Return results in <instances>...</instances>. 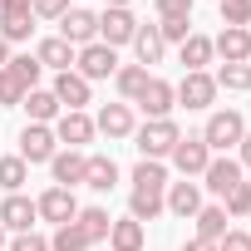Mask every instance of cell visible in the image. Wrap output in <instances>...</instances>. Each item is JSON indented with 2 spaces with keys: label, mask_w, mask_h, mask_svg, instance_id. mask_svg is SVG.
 Instances as JSON below:
<instances>
[{
  "label": "cell",
  "mask_w": 251,
  "mask_h": 251,
  "mask_svg": "<svg viewBox=\"0 0 251 251\" xmlns=\"http://www.w3.org/2000/svg\"><path fill=\"white\" fill-rule=\"evenodd\" d=\"M241 138H246V123H241V113H236V108L212 113V118H207V128H202L207 153H226V148H231V143H241Z\"/></svg>",
  "instance_id": "6da1fadb"
},
{
  "label": "cell",
  "mask_w": 251,
  "mask_h": 251,
  "mask_svg": "<svg viewBox=\"0 0 251 251\" xmlns=\"http://www.w3.org/2000/svg\"><path fill=\"white\" fill-rule=\"evenodd\" d=\"M177 138H182V133H177V123H173V118H148L143 128H138V153H143L148 163H158V158L173 153Z\"/></svg>",
  "instance_id": "7a4b0ae2"
},
{
  "label": "cell",
  "mask_w": 251,
  "mask_h": 251,
  "mask_svg": "<svg viewBox=\"0 0 251 251\" xmlns=\"http://www.w3.org/2000/svg\"><path fill=\"white\" fill-rule=\"evenodd\" d=\"M35 20V5L30 0H0V40L15 45V40H30V25Z\"/></svg>",
  "instance_id": "3957f363"
},
{
  "label": "cell",
  "mask_w": 251,
  "mask_h": 251,
  "mask_svg": "<svg viewBox=\"0 0 251 251\" xmlns=\"http://www.w3.org/2000/svg\"><path fill=\"white\" fill-rule=\"evenodd\" d=\"M74 74H79V79H108V74H118V54L94 40V45H84V50L74 54Z\"/></svg>",
  "instance_id": "277c9868"
},
{
  "label": "cell",
  "mask_w": 251,
  "mask_h": 251,
  "mask_svg": "<svg viewBox=\"0 0 251 251\" xmlns=\"http://www.w3.org/2000/svg\"><path fill=\"white\" fill-rule=\"evenodd\" d=\"M133 35H138V20H133L128 10H103V15H99V45L113 50V45H128Z\"/></svg>",
  "instance_id": "5b68a950"
},
{
  "label": "cell",
  "mask_w": 251,
  "mask_h": 251,
  "mask_svg": "<svg viewBox=\"0 0 251 251\" xmlns=\"http://www.w3.org/2000/svg\"><path fill=\"white\" fill-rule=\"evenodd\" d=\"M173 163H177V173H182V177H197V173H207L212 153H207V143H202V138H177V143H173Z\"/></svg>",
  "instance_id": "8992f818"
},
{
  "label": "cell",
  "mask_w": 251,
  "mask_h": 251,
  "mask_svg": "<svg viewBox=\"0 0 251 251\" xmlns=\"http://www.w3.org/2000/svg\"><path fill=\"white\" fill-rule=\"evenodd\" d=\"M20 158H25V163H50V158H54V133L45 128V123H25V133H20Z\"/></svg>",
  "instance_id": "52a82bcc"
},
{
  "label": "cell",
  "mask_w": 251,
  "mask_h": 251,
  "mask_svg": "<svg viewBox=\"0 0 251 251\" xmlns=\"http://www.w3.org/2000/svg\"><path fill=\"white\" fill-rule=\"evenodd\" d=\"M217 99V79L212 74H182V84H177V103H187V108H207Z\"/></svg>",
  "instance_id": "ba28073f"
},
{
  "label": "cell",
  "mask_w": 251,
  "mask_h": 251,
  "mask_svg": "<svg viewBox=\"0 0 251 251\" xmlns=\"http://www.w3.org/2000/svg\"><path fill=\"white\" fill-rule=\"evenodd\" d=\"M138 103H143V113H148V118H168V113H173V103H177V89H173L168 79H148V84H143V94H138Z\"/></svg>",
  "instance_id": "9c48e42d"
},
{
  "label": "cell",
  "mask_w": 251,
  "mask_h": 251,
  "mask_svg": "<svg viewBox=\"0 0 251 251\" xmlns=\"http://www.w3.org/2000/svg\"><path fill=\"white\" fill-rule=\"evenodd\" d=\"M35 207H40V217H50L54 226H64V222H74V217H79V202H74V192H69V187H50Z\"/></svg>",
  "instance_id": "30bf717a"
},
{
  "label": "cell",
  "mask_w": 251,
  "mask_h": 251,
  "mask_svg": "<svg viewBox=\"0 0 251 251\" xmlns=\"http://www.w3.org/2000/svg\"><path fill=\"white\" fill-rule=\"evenodd\" d=\"M35 217H40V207L30 197H20V192H10L5 202H0V226H10V231H30Z\"/></svg>",
  "instance_id": "8fae6325"
},
{
  "label": "cell",
  "mask_w": 251,
  "mask_h": 251,
  "mask_svg": "<svg viewBox=\"0 0 251 251\" xmlns=\"http://www.w3.org/2000/svg\"><path fill=\"white\" fill-rule=\"evenodd\" d=\"M59 40H69V45H94V35H99V15L94 10H64V20H59Z\"/></svg>",
  "instance_id": "7c38bea8"
},
{
  "label": "cell",
  "mask_w": 251,
  "mask_h": 251,
  "mask_svg": "<svg viewBox=\"0 0 251 251\" xmlns=\"http://www.w3.org/2000/svg\"><path fill=\"white\" fill-rule=\"evenodd\" d=\"M212 54H222V64H246V59H251V35L226 25V30L212 40Z\"/></svg>",
  "instance_id": "4fadbf2b"
},
{
  "label": "cell",
  "mask_w": 251,
  "mask_h": 251,
  "mask_svg": "<svg viewBox=\"0 0 251 251\" xmlns=\"http://www.w3.org/2000/svg\"><path fill=\"white\" fill-rule=\"evenodd\" d=\"M50 168H54V187H69V192H74V187L84 182V168H89V158L69 148V153H54V158H50Z\"/></svg>",
  "instance_id": "5bb4252c"
},
{
  "label": "cell",
  "mask_w": 251,
  "mask_h": 251,
  "mask_svg": "<svg viewBox=\"0 0 251 251\" xmlns=\"http://www.w3.org/2000/svg\"><path fill=\"white\" fill-rule=\"evenodd\" d=\"M54 99L69 103V113H84V103H89V79H79L74 69H64V74L54 79Z\"/></svg>",
  "instance_id": "9a60e30c"
},
{
  "label": "cell",
  "mask_w": 251,
  "mask_h": 251,
  "mask_svg": "<svg viewBox=\"0 0 251 251\" xmlns=\"http://www.w3.org/2000/svg\"><path fill=\"white\" fill-rule=\"evenodd\" d=\"M202 177H207V187H212L217 197H226V192H231V187L241 182V163H231V158H212Z\"/></svg>",
  "instance_id": "2e32d148"
},
{
  "label": "cell",
  "mask_w": 251,
  "mask_h": 251,
  "mask_svg": "<svg viewBox=\"0 0 251 251\" xmlns=\"http://www.w3.org/2000/svg\"><path fill=\"white\" fill-rule=\"evenodd\" d=\"M163 207L177 212V217H197V212H202V192H197V182H173L168 197H163Z\"/></svg>",
  "instance_id": "e0dca14e"
},
{
  "label": "cell",
  "mask_w": 251,
  "mask_h": 251,
  "mask_svg": "<svg viewBox=\"0 0 251 251\" xmlns=\"http://www.w3.org/2000/svg\"><path fill=\"white\" fill-rule=\"evenodd\" d=\"M54 138H59V143H69V148L89 143V138H94V118H84V113H59V128H54Z\"/></svg>",
  "instance_id": "ac0fdd59"
},
{
  "label": "cell",
  "mask_w": 251,
  "mask_h": 251,
  "mask_svg": "<svg viewBox=\"0 0 251 251\" xmlns=\"http://www.w3.org/2000/svg\"><path fill=\"white\" fill-rule=\"evenodd\" d=\"M94 128H103L108 138H128V133H133V113H128V103H103V113H99Z\"/></svg>",
  "instance_id": "d6986e66"
},
{
  "label": "cell",
  "mask_w": 251,
  "mask_h": 251,
  "mask_svg": "<svg viewBox=\"0 0 251 251\" xmlns=\"http://www.w3.org/2000/svg\"><path fill=\"white\" fill-rule=\"evenodd\" d=\"M35 59H40V69H74V45L69 40H45L40 50H35Z\"/></svg>",
  "instance_id": "ffe728a7"
},
{
  "label": "cell",
  "mask_w": 251,
  "mask_h": 251,
  "mask_svg": "<svg viewBox=\"0 0 251 251\" xmlns=\"http://www.w3.org/2000/svg\"><path fill=\"white\" fill-rule=\"evenodd\" d=\"M133 50H138V64H143V69L158 64V59H163V35H158V25H138Z\"/></svg>",
  "instance_id": "44dd1931"
},
{
  "label": "cell",
  "mask_w": 251,
  "mask_h": 251,
  "mask_svg": "<svg viewBox=\"0 0 251 251\" xmlns=\"http://www.w3.org/2000/svg\"><path fill=\"white\" fill-rule=\"evenodd\" d=\"M108 241H113V251H143V222H113L108 226Z\"/></svg>",
  "instance_id": "7402d4cb"
},
{
  "label": "cell",
  "mask_w": 251,
  "mask_h": 251,
  "mask_svg": "<svg viewBox=\"0 0 251 251\" xmlns=\"http://www.w3.org/2000/svg\"><path fill=\"white\" fill-rule=\"evenodd\" d=\"M20 108H30V118H35V123L59 118V99H54V94H45V89H30V94L20 99Z\"/></svg>",
  "instance_id": "603a6c76"
},
{
  "label": "cell",
  "mask_w": 251,
  "mask_h": 251,
  "mask_svg": "<svg viewBox=\"0 0 251 251\" xmlns=\"http://www.w3.org/2000/svg\"><path fill=\"white\" fill-rule=\"evenodd\" d=\"M84 182H89L94 192H108V187L118 182V163H113V158H89V168H84Z\"/></svg>",
  "instance_id": "cb8c5ba5"
},
{
  "label": "cell",
  "mask_w": 251,
  "mask_h": 251,
  "mask_svg": "<svg viewBox=\"0 0 251 251\" xmlns=\"http://www.w3.org/2000/svg\"><path fill=\"white\" fill-rule=\"evenodd\" d=\"M231 226H226V207H202L197 212V236L202 241H222Z\"/></svg>",
  "instance_id": "d4e9b609"
},
{
  "label": "cell",
  "mask_w": 251,
  "mask_h": 251,
  "mask_svg": "<svg viewBox=\"0 0 251 251\" xmlns=\"http://www.w3.org/2000/svg\"><path fill=\"white\" fill-rule=\"evenodd\" d=\"M182 64H187V74H197L202 64H212V40L207 35H187L182 40Z\"/></svg>",
  "instance_id": "484cf974"
},
{
  "label": "cell",
  "mask_w": 251,
  "mask_h": 251,
  "mask_svg": "<svg viewBox=\"0 0 251 251\" xmlns=\"http://www.w3.org/2000/svg\"><path fill=\"white\" fill-rule=\"evenodd\" d=\"M74 222H79V231H84V236H89V241H103V236H108V226H113V222H108V212H103V207H84V212H79V217H74Z\"/></svg>",
  "instance_id": "4316f807"
},
{
  "label": "cell",
  "mask_w": 251,
  "mask_h": 251,
  "mask_svg": "<svg viewBox=\"0 0 251 251\" xmlns=\"http://www.w3.org/2000/svg\"><path fill=\"white\" fill-rule=\"evenodd\" d=\"M50 251H89V236L79 231V222H64V226L54 231V241H50Z\"/></svg>",
  "instance_id": "83f0119b"
},
{
  "label": "cell",
  "mask_w": 251,
  "mask_h": 251,
  "mask_svg": "<svg viewBox=\"0 0 251 251\" xmlns=\"http://www.w3.org/2000/svg\"><path fill=\"white\" fill-rule=\"evenodd\" d=\"M143 84H148V69H143V64L118 69V94H123V99H138V94H143Z\"/></svg>",
  "instance_id": "f1b7e54d"
},
{
  "label": "cell",
  "mask_w": 251,
  "mask_h": 251,
  "mask_svg": "<svg viewBox=\"0 0 251 251\" xmlns=\"http://www.w3.org/2000/svg\"><path fill=\"white\" fill-rule=\"evenodd\" d=\"M5 69H10V74L25 84V94H30V89H35V79H40V59H35V54H15Z\"/></svg>",
  "instance_id": "f546056e"
},
{
  "label": "cell",
  "mask_w": 251,
  "mask_h": 251,
  "mask_svg": "<svg viewBox=\"0 0 251 251\" xmlns=\"http://www.w3.org/2000/svg\"><path fill=\"white\" fill-rule=\"evenodd\" d=\"M217 89H251V64H222V74H217Z\"/></svg>",
  "instance_id": "4dcf8cb0"
},
{
  "label": "cell",
  "mask_w": 251,
  "mask_h": 251,
  "mask_svg": "<svg viewBox=\"0 0 251 251\" xmlns=\"http://www.w3.org/2000/svg\"><path fill=\"white\" fill-rule=\"evenodd\" d=\"M0 187H5V192L25 187V158H0Z\"/></svg>",
  "instance_id": "1f68e13d"
},
{
  "label": "cell",
  "mask_w": 251,
  "mask_h": 251,
  "mask_svg": "<svg viewBox=\"0 0 251 251\" xmlns=\"http://www.w3.org/2000/svg\"><path fill=\"white\" fill-rule=\"evenodd\" d=\"M222 25L246 30V25H251V0H222Z\"/></svg>",
  "instance_id": "d6a6232c"
},
{
  "label": "cell",
  "mask_w": 251,
  "mask_h": 251,
  "mask_svg": "<svg viewBox=\"0 0 251 251\" xmlns=\"http://www.w3.org/2000/svg\"><path fill=\"white\" fill-rule=\"evenodd\" d=\"M20 99H25V84H20L10 69H0V103H10V108H15Z\"/></svg>",
  "instance_id": "836d02e7"
},
{
  "label": "cell",
  "mask_w": 251,
  "mask_h": 251,
  "mask_svg": "<svg viewBox=\"0 0 251 251\" xmlns=\"http://www.w3.org/2000/svg\"><path fill=\"white\" fill-rule=\"evenodd\" d=\"M226 212H231V217H246V212H251V187H246V182H236V187L226 192Z\"/></svg>",
  "instance_id": "e575fe53"
},
{
  "label": "cell",
  "mask_w": 251,
  "mask_h": 251,
  "mask_svg": "<svg viewBox=\"0 0 251 251\" xmlns=\"http://www.w3.org/2000/svg\"><path fill=\"white\" fill-rule=\"evenodd\" d=\"M163 20H192V0H158Z\"/></svg>",
  "instance_id": "d590c367"
},
{
  "label": "cell",
  "mask_w": 251,
  "mask_h": 251,
  "mask_svg": "<svg viewBox=\"0 0 251 251\" xmlns=\"http://www.w3.org/2000/svg\"><path fill=\"white\" fill-rule=\"evenodd\" d=\"M158 35H163V45H168V40H177V45H182V40L192 35V20H163V25H158Z\"/></svg>",
  "instance_id": "8d00e7d4"
},
{
  "label": "cell",
  "mask_w": 251,
  "mask_h": 251,
  "mask_svg": "<svg viewBox=\"0 0 251 251\" xmlns=\"http://www.w3.org/2000/svg\"><path fill=\"white\" fill-rule=\"evenodd\" d=\"M30 5H35V15H45V20H64L69 0H30Z\"/></svg>",
  "instance_id": "74e56055"
},
{
  "label": "cell",
  "mask_w": 251,
  "mask_h": 251,
  "mask_svg": "<svg viewBox=\"0 0 251 251\" xmlns=\"http://www.w3.org/2000/svg\"><path fill=\"white\" fill-rule=\"evenodd\" d=\"M10 251H50V241H45V236H35V231H20V236L10 241Z\"/></svg>",
  "instance_id": "f35d334b"
},
{
  "label": "cell",
  "mask_w": 251,
  "mask_h": 251,
  "mask_svg": "<svg viewBox=\"0 0 251 251\" xmlns=\"http://www.w3.org/2000/svg\"><path fill=\"white\" fill-rule=\"evenodd\" d=\"M217 251H251V236H246V231H226V236L217 241Z\"/></svg>",
  "instance_id": "ab89813d"
},
{
  "label": "cell",
  "mask_w": 251,
  "mask_h": 251,
  "mask_svg": "<svg viewBox=\"0 0 251 251\" xmlns=\"http://www.w3.org/2000/svg\"><path fill=\"white\" fill-rule=\"evenodd\" d=\"M182 251H217V241H202V236H192V241H187Z\"/></svg>",
  "instance_id": "60d3db41"
},
{
  "label": "cell",
  "mask_w": 251,
  "mask_h": 251,
  "mask_svg": "<svg viewBox=\"0 0 251 251\" xmlns=\"http://www.w3.org/2000/svg\"><path fill=\"white\" fill-rule=\"evenodd\" d=\"M241 163H246V168H251V133H246V138H241Z\"/></svg>",
  "instance_id": "b9f144b4"
},
{
  "label": "cell",
  "mask_w": 251,
  "mask_h": 251,
  "mask_svg": "<svg viewBox=\"0 0 251 251\" xmlns=\"http://www.w3.org/2000/svg\"><path fill=\"white\" fill-rule=\"evenodd\" d=\"M5 64H10V45H5V40H0V69H5Z\"/></svg>",
  "instance_id": "7bdbcfd3"
},
{
  "label": "cell",
  "mask_w": 251,
  "mask_h": 251,
  "mask_svg": "<svg viewBox=\"0 0 251 251\" xmlns=\"http://www.w3.org/2000/svg\"><path fill=\"white\" fill-rule=\"evenodd\" d=\"M108 10H128V0H108Z\"/></svg>",
  "instance_id": "ee69618b"
},
{
  "label": "cell",
  "mask_w": 251,
  "mask_h": 251,
  "mask_svg": "<svg viewBox=\"0 0 251 251\" xmlns=\"http://www.w3.org/2000/svg\"><path fill=\"white\" fill-rule=\"evenodd\" d=\"M0 246H5V226H0Z\"/></svg>",
  "instance_id": "f6af8a7d"
},
{
  "label": "cell",
  "mask_w": 251,
  "mask_h": 251,
  "mask_svg": "<svg viewBox=\"0 0 251 251\" xmlns=\"http://www.w3.org/2000/svg\"><path fill=\"white\" fill-rule=\"evenodd\" d=\"M217 5H222V0H217Z\"/></svg>",
  "instance_id": "bcb514c9"
}]
</instances>
